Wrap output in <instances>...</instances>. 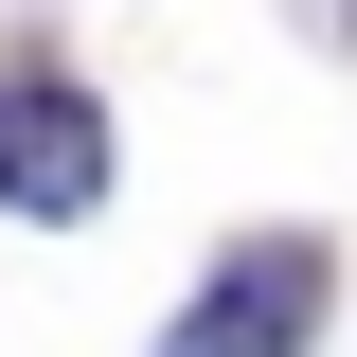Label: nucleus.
Segmentation results:
<instances>
[{
	"mask_svg": "<svg viewBox=\"0 0 357 357\" xmlns=\"http://www.w3.org/2000/svg\"><path fill=\"white\" fill-rule=\"evenodd\" d=\"M107 197V107L54 72H0V215H89Z\"/></svg>",
	"mask_w": 357,
	"mask_h": 357,
	"instance_id": "obj_1",
	"label": "nucleus"
},
{
	"mask_svg": "<svg viewBox=\"0 0 357 357\" xmlns=\"http://www.w3.org/2000/svg\"><path fill=\"white\" fill-rule=\"evenodd\" d=\"M304 321H321V250H304V232H268V250H232V268H215V304L178 321L161 357H286Z\"/></svg>",
	"mask_w": 357,
	"mask_h": 357,
	"instance_id": "obj_2",
	"label": "nucleus"
}]
</instances>
